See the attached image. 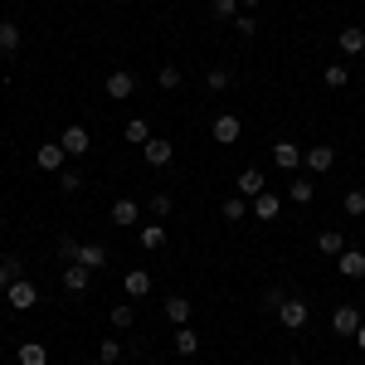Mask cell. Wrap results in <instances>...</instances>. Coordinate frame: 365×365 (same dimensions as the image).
<instances>
[{"label":"cell","instance_id":"6da1fadb","mask_svg":"<svg viewBox=\"0 0 365 365\" xmlns=\"http://www.w3.org/2000/svg\"><path fill=\"white\" fill-rule=\"evenodd\" d=\"M273 317H278L282 327H287V331H302V327H307L312 322V307L307 302H302V297H282L278 302V312H273Z\"/></svg>","mask_w":365,"mask_h":365},{"label":"cell","instance_id":"7a4b0ae2","mask_svg":"<svg viewBox=\"0 0 365 365\" xmlns=\"http://www.w3.org/2000/svg\"><path fill=\"white\" fill-rule=\"evenodd\" d=\"M239 132H244L239 113H220L215 122H210V137H215V146H234V141H239Z\"/></svg>","mask_w":365,"mask_h":365},{"label":"cell","instance_id":"3957f363","mask_svg":"<svg viewBox=\"0 0 365 365\" xmlns=\"http://www.w3.org/2000/svg\"><path fill=\"white\" fill-rule=\"evenodd\" d=\"M5 302H10L15 312H29L34 302H39V287H34L29 278H15L10 287H5Z\"/></svg>","mask_w":365,"mask_h":365},{"label":"cell","instance_id":"277c9868","mask_svg":"<svg viewBox=\"0 0 365 365\" xmlns=\"http://www.w3.org/2000/svg\"><path fill=\"white\" fill-rule=\"evenodd\" d=\"M331 331H336V336H356V331H361V307H356V302H341V307L331 312Z\"/></svg>","mask_w":365,"mask_h":365},{"label":"cell","instance_id":"5b68a950","mask_svg":"<svg viewBox=\"0 0 365 365\" xmlns=\"http://www.w3.org/2000/svg\"><path fill=\"white\" fill-rule=\"evenodd\" d=\"M132 93H137V73H132V68H113V73H108V98L127 103Z\"/></svg>","mask_w":365,"mask_h":365},{"label":"cell","instance_id":"8992f818","mask_svg":"<svg viewBox=\"0 0 365 365\" xmlns=\"http://www.w3.org/2000/svg\"><path fill=\"white\" fill-rule=\"evenodd\" d=\"M58 146H63L68 156H88V151H93V137H88V127H78V122H73V127H63Z\"/></svg>","mask_w":365,"mask_h":365},{"label":"cell","instance_id":"52a82bcc","mask_svg":"<svg viewBox=\"0 0 365 365\" xmlns=\"http://www.w3.org/2000/svg\"><path fill=\"white\" fill-rule=\"evenodd\" d=\"M302 166H307L312 175H327V170L336 166V151H331V146H307V151H302Z\"/></svg>","mask_w":365,"mask_h":365},{"label":"cell","instance_id":"ba28073f","mask_svg":"<svg viewBox=\"0 0 365 365\" xmlns=\"http://www.w3.org/2000/svg\"><path fill=\"white\" fill-rule=\"evenodd\" d=\"M273 166H278V170H297V166H302V146L287 141V137L273 141Z\"/></svg>","mask_w":365,"mask_h":365},{"label":"cell","instance_id":"9c48e42d","mask_svg":"<svg viewBox=\"0 0 365 365\" xmlns=\"http://www.w3.org/2000/svg\"><path fill=\"white\" fill-rule=\"evenodd\" d=\"M234 190H239V195H244V200H249V205H253V200H258V195H263V190H268V180H263V170H239V180H234Z\"/></svg>","mask_w":365,"mask_h":365},{"label":"cell","instance_id":"30bf717a","mask_svg":"<svg viewBox=\"0 0 365 365\" xmlns=\"http://www.w3.org/2000/svg\"><path fill=\"white\" fill-rule=\"evenodd\" d=\"M63 161H68V151H63V146H58V141H44V146H39V151H34V166L39 170H63Z\"/></svg>","mask_w":365,"mask_h":365},{"label":"cell","instance_id":"8fae6325","mask_svg":"<svg viewBox=\"0 0 365 365\" xmlns=\"http://www.w3.org/2000/svg\"><path fill=\"white\" fill-rule=\"evenodd\" d=\"M122 292H127L132 302L146 297V292H151V273H146V268H127V273H122Z\"/></svg>","mask_w":365,"mask_h":365},{"label":"cell","instance_id":"7c38bea8","mask_svg":"<svg viewBox=\"0 0 365 365\" xmlns=\"http://www.w3.org/2000/svg\"><path fill=\"white\" fill-rule=\"evenodd\" d=\"M88 282H93V268H83V263H68L63 268V292L78 297V292H88Z\"/></svg>","mask_w":365,"mask_h":365},{"label":"cell","instance_id":"4fadbf2b","mask_svg":"<svg viewBox=\"0 0 365 365\" xmlns=\"http://www.w3.org/2000/svg\"><path fill=\"white\" fill-rule=\"evenodd\" d=\"M317 253H322V258H341V253H346V234H341V229H322V234H317Z\"/></svg>","mask_w":365,"mask_h":365},{"label":"cell","instance_id":"5bb4252c","mask_svg":"<svg viewBox=\"0 0 365 365\" xmlns=\"http://www.w3.org/2000/svg\"><path fill=\"white\" fill-rule=\"evenodd\" d=\"M336 268H341V278H365V249H346L336 258Z\"/></svg>","mask_w":365,"mask_h":365},{"label":"cell","instance_id":"9a60e30c","mask_svg":"<svg viewBox=\"0 0 365 365\" xmlns=\"http://www.w3.org/2000/svg\"><path fill=\"white\" fill-rule=\"evenodd\" d=\"M278 210H282V200L273 195V190H263V195H258V200L249 205V215H253V220H278Z\"/></svg>","mask_w":365,"mask_h":365},{"label":"cell","instance_id":"2e32d148","mask_svg":"<svg viewBox=\"0 0 365 365\" xmlns=\"http://www.w3.org/2000/svg\"><path fill=\"white\" fill-rule=\"evenodd\" d=\"M137 220H141V205H137V200H113V225L132 229Z\"/></svg>","mask_w":365,"mask_h":365},{"label":"cell","instance_id":"e0dca14e","mask_svg":"<svg viewBox=\"0 0 365 365\" xmlns=\"http://www.w3.org/2000/svg\"><path fill=\"white\" fill-rule=\"evenodd\" d=\"M336 44H341V54H365V29L361 25H346L336 34Z\"/></svg>","mask_w":365,"mask_h":365},{"label":"cell","instance_id":"ac0fdd59","mask_svg":"<svg viewBox=\"0 0 365 365\" xmlns=\"http://www.w3.org/2000/svg\"><path fill=\"white\" fill-rule=\"evenodd\" d=\"M312 195H317V180H312V175H292L287 200H292V205H312Z\"/></svg>","mask_w":365,"mask_h":365},{"label":"cell","instance_id":"d6986e66","mask_svg":"<svg viewBox=\"0 0 365 365\" xmlns=\"http://www.w3.org/2000/svg\"><path fill=\"white\" fill-rule=\"evenodd\" d=\"M15 361L20 365H49V346H44V341H25V346L15 351Z\"/></svg>","mask_w":365,"mask_h":365},{"label":"cell","instance_id":"ffe728a7","mask_svg":"<svg viewBox=\"0 0 365 365\" xmlns=\"http://www.w3.org/2000/svg\"><path fill=\"white\" fill-rule=\"evenodd\" d=\"M141 151H146V161H151V166H170V156H175L166 137H151L146 146H141Z\"/></svg>","mask_w":365,"mask_h":365},{"label":"cell","instance_id":"44dd1931","mask_svg":"<svg viewBox=\"0 0 365 365\" xmlns=\"http://www.w3.org/2000/svg\"><path fill=\"white\" fill-rule=\"evenodd\" d=\"M166 322L170 327H190V297H166Z\"/></svg>","mask_w":365,"mask_h":365},{"label":"cell","instance_id":"7402d4cb","mask_svg":"<svg viewBox=\"0 0 365 365\" xmlns=\"http://www.w3.org/2000/svg\"><path fill=\"white\" fill-rule=\"evenodd\" d=\"M141 249L146 253H156V249H166V225H141Z\"/></svg>","mask_w":365,"mask_h":365},{"label":"cell","instance_id":"603a6c76","mask_svg":"<svg viewBox=\"0 0 365 365\" xmlns=\"http://www.w3.org/2000/svg\"><path fill=\"white\" fill-rule=\"evenodd\" d=\"M113 327L117 331H132V327H137V302H117L113 307Z\"/></svg>","mask_w":365,"mask_h":365},{"label":"cell","instance_id":"cb8c5ba5","mask_svg":"<svg viewBox=\"0 0 365 365\" xmlns=\"http://www.w3.org/2000/svg\"><path fill=\"white\" fill-rule=\"evenodd\" d=\"M175 351H180V356H195L200 351V331L195 327H175Z\"/></svg>","mask_w":365,"mask_h":365},{"label":"cell","instance_id":"d4e9b609","mask_svg":"<svg viewBox=\"0 0 365 365\" xmlns=\"http://www.w3.org/2000/svg\"><path fill=\"white\" fill-rule=\"evenodd\" d=\"M20 39H25V34L15 29V20H0V54H15V49H20Z\"/></svg>","mask_w":365,"mask_h":365},{"label":"cell","instance_id":"484cf974","mask_svg":"<svg viewBox=\"0 0 365 365\" xmlns=\"http://www.w3.org/2000/svg\"><path fill=\"white\" fill-rule=\"evenodd\" d=\"M78 263H83V268H93V273H98V268H103V263H108V249H103V244H83V249H78Z\"/></svg>","mask_w":365,"mask_h":365},{"label":"cell","instance_id":"4316f807","mask_svg":"<svg viewBox=\"0 0 365 365\" xmlns=\"http://www.w3.org/2000/svg\"><path fill=\"white\" fill-rule=\"evenodd\" d=\"M58 190H63V195H78V190H83V170L63 166V170H58Z\"/></svg>","mask_w":365,"mask_h":365},{"label":"cell","instance_id":"83f0119b","mask_svg":"<svg viewBox=\"0 0 365 365\" xmlns=\"http://www.w3.org/2000/svg\"><path fill=\"white\" fill-rule=\"evenodd\" d=\"M229 83H234V73H229V68H205V88H210V93H225Z\"/></svg>","mask_w":365,"mask_h":365},{"label":"cell","instance_id":"f1b7e54d","mask_svg":"<svg viewBox=\"0 0 365 365\" xmlns=\"http://www.w3.org/2000/svg\"><path fill=\"white\" fill-rule=\"evenodd\" d=\"M146 210H151V220H170V210H175V200H170L166 190H156V195H151V205H146Z\"/></svg>","mask_w":365,"mask_h":365},{"label":"cell","instance_id":"f546056e","mask_svg":"<svg viewBox=\"0 0 365 365\" xmlns=\"http://www.w3.org/2000/svg\"><path fill=\"white\" fill-rule=\"evenodd\" d=\"M122 137L132 141V146H146V141H151V127H146V122H141V117H132V122H127V132H122Z\"/></svg>","mask_w":365,"mask_h":365},{"label":"cell","instance_id":"4dcf8cb0","mask_svg":"<svg viewBox=\"0 0 365 365\" xmlns=\"http://www.w3.org/2000/svg\"><path fill=\"white\" fill-rule=\"evenodd\" d=\"M225 220H229V225H239V220H249V200H244V195L225 200Z\"/></svg>","mask_w":365,"mask_h":365},{"label":"cell","instance_id":"1f68e13d","mask_svg":"<svg viewBox=\"0 0 365 365\" xmlns=\"http://www.w3.org/2000/svg\"><path fill=\"white\" fill-rule=\"evenodd\" d=\"M122 356H127V346H122V341H98V361L117 365V361H122Z\"/></svg>","mask_w":365,"mask_h":365},{"label":"cell","instance_id":"d6a6232c","mask_svg":"<svg viewBox=\"0 0 365 365\" xmlns=\"http://www.w3.org/2000/svg\"><path fill=\"white\" fill-rule=\"evenodd\" d=\"M234 29H239V39H253V34H258V20H253V10H239V15H234Z\"/></svg>","mask_w":365,"mask_h":365},{"label":"cell","instance_id":"836d02e7","mask_svg":"<svg viewBox=\"0 0 365 365\" xmlns=\"http://www.w3.org/2000/svg\"><path fill=\"white\" fill-rule=\"evenodd\" d=\"M341 205H346V215H351V220H361V215H365V190H346Z\"/></svg>","mask_w":365,"mask_h":365},{"label":"cell","instance_id":"e575fe53","mask_svg":"<svg viewBox=\"0 0 365 365\" xmlns=\"http://www.w3.org/2000/svg\"><path fill=\"white\" fill-rule=\"evenodd\" d=\"M180 78H185V73H180L175 63H166V68H156V83L166 88V93H170V88H180Z\"/></svg>","mask_w":365,"mask_h":365},{"label":"cell","instance_id":"d590c367","mask_svg":"<svg viewBox=\"0 0 365 365\" xmlns=\"http://www.w3.org/2000/svg\"><path fill=\"white\" fill-rule=\"evenodd\" d=\"M78 249H83V244H78L73 234H63V239H58V258H63V263H78Z\"/></svg>","mask_w":365,"mask_h":365},{"label":"cell","instance_id":"8d00e7d4","mask_svg":"<svg viewBox=\"0 0 365 365\" xmlns=\"http://www.w3.org/2000/svg\"><path fill=\"white\" fill-rule=\"evenodd\" d=\"M351 83V68H341V63H327V88H346Z\"/></svg>","mask_w":365,"mask_h":365},{"label":"cell","instance_id":"74e56055","mask_svg":"<svg viewBox=\"0 0 365 365\" xmlns=\"http://www.w3.org/2000/svg\"><path fill=\"white\" fill-rule=\"evenodd\" d=\"M210 10H215V20H229V25H234V15H239V0H215Z\"/></svg>","mask_w":365,"mask_h":365},{"label":"cell","instance_id":"f35d334b","mask_svg":"<svg viewBox=\"0 0 365 365\" xmlns=\"http://www.w3.org/2000/svg\"><path fill=\"white\" fill-rule=\"evenodd\" d=\"M282 297H287L282 287H268V292H263V312H278V302H282Z\"/></svg>","mask_w":365,"mask_h":365},{"label":"cell","instance_id":"ab89813d","mask_svg":"<svg viewBox=\"0 0 365 365\" xmlns=\"http://www.w3.org/2000/svg\"><path fill=\"white\" fill-rule=\"evenodd\" d=\"M10 282H15V278H10V268H5V258H0V292H5Z\"/></svg>","mask_w":365,"mask_h":365},{"label":"cell","instance_id":"60d3db41","mask_svg":"<svg viewBox=\"0 0 365 365\" xmlns=\"http://www.w3.org/2000/svg\"><path fill=\"white\" fill-rule=\"evenodd\" d=\"M351 341L361 346V356H365V322H361V331H356V336H351Z\"/></svg>","mask_w":365,"mask_h":365},{"label":"cell","instance_id":"b9f144b4","mask_svg":"<svg viewBox=\"0 0 365 365\" xmlns=\"http://www.w3.org/2000/svg\"><path fill=\"white\" fill-rule=\"evenodd\" d=\"M239 5H244V10H253V5H258V0H239Z\"/></svg>","mask_w":365,"mask_h":365},{"label":"cell","instance_id":"7bdbcfd3","mask_svg":"<svg viewBox=\"0 0 365 365\" xmlns=\"http://www.w3.org/2000/svg\"><path fill=\"white\" fill-rule=\"evenodd\" d=\"M88 365H108V361H88Z\"/></svg>","mask_w":365,"mask_h":365},{"label":"cell","instance_id":"ee69618b","mask_svg":"<svg viewBox=\"0 0 365 365\" xmlns=\"http://www.w3.org/2000/svg\"><path fill=\"white\" fill-rule=\"evenodd\" d=\"M287 365H302V361H287Z\"/></svg>","mask_w":365,"mask_h":365}]
</instances>
